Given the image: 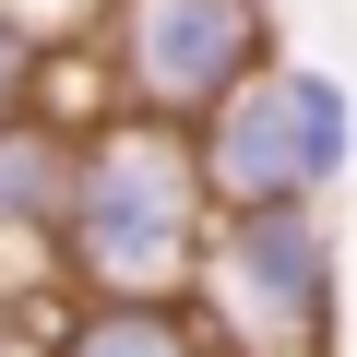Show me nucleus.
Masks as SVG:
<instances>
[{
  "instance_id": "9",
  "label": "nucleus",
  "mask_w": 357,
  "mask_h": 357,
  "mask_svg": "<svg viewBox=\"0 0 357 357\" xmlns=\"http://www.w3.org/2000/svg\"><path fill=\"white\" fill-rule=\"evenodd\" d=\"M215 357H333V345H215Z\"/></svg>"
},
{
  "instance_id": "6",
  "label": "nucleus",
  "mask_w": 357,
  "mask_h": 357,
  "mask_svg": "<svg viewBox=\"0 0 357 357\" xmlns=\"http://www.w3.org/2000/svg\"><path fill=\"white\" fill-rule=\"evenodd\" d=\"M215 310L191 286H84V310H36V357H215Z\"/></svg>"
},
{
  "instance_id": "5",
  "label": "nucleus",
  "mask_w": 357,
  "mask_h": 357,
  "mask_svg": "<svg viewBox=\"0 0 357 357\" xmlns=\"http://www.w3.org/2000/svg\"><path fill=\"white\" fill-rule=\"evenodd\" d=\"M72 155H84V131H72V119H48L36 96H24V107H0V274H24V286L60 262Z\"/></svg>"
},
{
  "instance_id": "2",
  "label": "nucleus",
  "mask_w": 357,
  "mask_h": 357,
  "mask_svg": "<svg viewBox=\"0 0 357 357\" xmlns=\"http://www.w3.org/2000/svg\"><path fill=\"white\" fill-rule=\"evenodd\" d=\"M191 155L215 203H333L357 178V84L274 48L250 84H227L191 119Z\"/></svg>"
},
{
  "instance_id": "8",
  "label": "nucleus",
  "mask_w": 357,
  "mask_h": 357,
  "mask_svg": "<svg viewBox=\"0 0 357 357\" xmlns=\"http://www.w3.org/2000/svg\"><path fill=\"white\" fill-rule=\"evenodd\" d=\"M0 357H36V286L0 274Z\"/></svg>"
},
{
  "instance_id": "3",
  "label": "nucleus",
  "mask_w": 357,
  "mask_h": 357,
  "mask_svg": "<svg viewBox=\"0 0 357 357\" xmlns=\"http://www.w3.org/2000/svg\"><path fill=\"white\" fill-rule=\"evenodd\" d=\"M191 298L215 310L227 345H333L345 310V238L321 203H215Z\"/></svg>"
},
{
  "instance_id": "7",
  "label": "nucleus",
  "mask_w": 357,
  "mask_h": 357,
  "mask_svg": "<svg viewBox=\"0 0 357 357\" xmlns=\"http://www.w3.org/2000/svg\"><path fill=\"white\" fill-rule=\"evenodd\" d=\"M48 72H60V48H48V36H36L24 13H13V0H0V107H24V96H36Z\"/></svg>"
},
{
  "instance_id": "1",
  "label": "nucleus",
  "mask_w": 357,
  "mask_h": 357,
  "mask_svg": "<svg viewBox=\"0 0 357 357\" xmlns=\"http://www.w3.org/2000/svg\"><path fill=\"white\" fill-rule=\"evenodd\" d=\"M215 238V191L191 119L107 107L72 155V215H60V274L72 286H191Z\"/></svg>"
},
{
  "instance_id": "4",
  "label": "nucleus",
  "mask_w": 357,
  "mask_h": 357,
  "mask_svg": "<svg viewBox=\"0 0 357 357\" xmlns=\"http://www.w3.org/2000/svg\"><path fill=\"white\" fill-rule=\"evenodd\" d=\"M274 60V0H107L96 13V84L143 119H203L227 84Z\"/></svg>"
}]
</instances>
